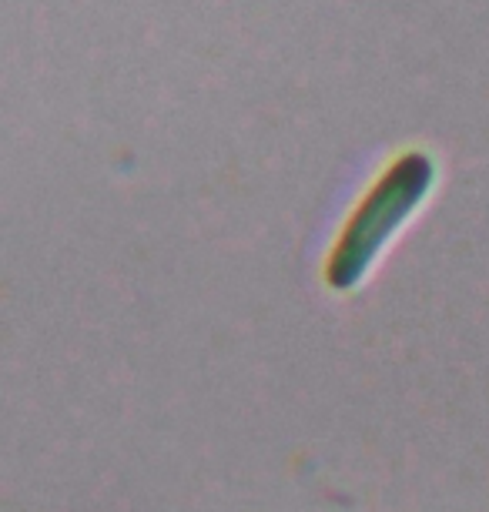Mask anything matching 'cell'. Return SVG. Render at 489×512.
<instances>
[{"instance_id":"obj_1","label":"cell","mask_w":489,"mask_h":512,"mask_svg":"<svg viewBox=\"0 0 489 512\" xmlns=\"http://www.w3.org/2000/svg\"><path fill=\"white\" fill-rule=\"evenodd\" d=\"M433 185V161L423 151H406L356 201L349 218L335 235L325 258V285L332 292H349L362 282L369 265L379 258L396 228L416 211Z\"/></svg>"}]
</instances>
